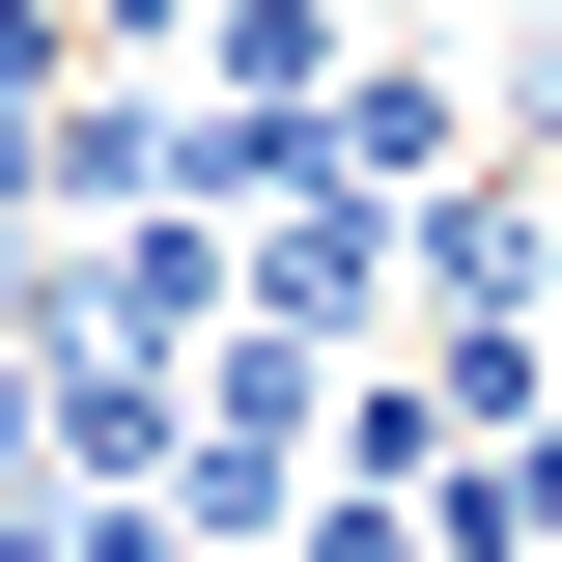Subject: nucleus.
<instances>
[{
    "label": "nucleus",
    "instance_id": "nucleus-1",
    "mask_svg": "<svg viewBox=\"0 0 562 562\" xmlns=\"http://www.w3.org/2000/svg\"><path fill=\"white\" fill-rule=\"evenodd\" d=\"M535 29H562V0H506V57H535Z\"/></svg>",
    "mask_w": 562,
    "mask_h": 562
}]
</instances>
